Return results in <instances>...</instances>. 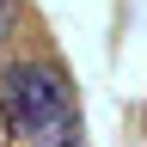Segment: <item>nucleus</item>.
I'll use <instances>...</instances> for the list:
<instances>
[{
  "instance_id": "nucleus-3",
  "label": "nucleus",
  "mask_w": 147,
  "mask_h": 147,
  "mask_svg": "<svg viewBox=\"0 0 147 147\" xmlns=\"http://www.w3.org/2000/svg\"><path fill=\"white\" fill-rule=\"evenodd\" d=\"M12 18H18V0H0V43L12 37Z\"/></svg>"
},
{
  "instance_id": "nucleus-4",
  "label": "nucleus",
  "mask_w": 147,
  "mask_h": 147,
  "mask_svg": "<svg viewBox=\"0 0 147 147\" xmlns=\"http://www.w3.org/2000/svg\"><path fill=\"white\" fill-rule=\"evenodd\" d=\"M6 129H12V123H6V110H0V147H6Z\"/></svg>"
},
{
  "instance_id": "nucleus-2",
  "label": "nucleus",
  "mask_w": 147,
  "mask_h": 147,
  "mask_svg": "<svg viewBox=\"0 0 147 147\" xmlns=\"http://www.w3.org/2000/svg\"><path fill=\"white\" fill-rule=\"evenodd\" d=\"M37 147H80V117L67 110L55 129H43V135H37Z\"/></svg>"
},
{
  "instance_id": "nucleus-1",
  "label": "nucleus",
  "mask_w": 147,
  "mask_h": 147,
  "mask_svg": "<svg viewBox=\"0 0 147 147\" xmlns=\"http://www.w3.org/2000/svg\"><path fill=\"white\" fill-rule=\"evenodd\" d=\"M0 110H6V123L18 129V135H43V129H55L74 110V92H67V80L55 67H43V61H12L6 74H0Z\"/></svg>"
}]
</instances>
